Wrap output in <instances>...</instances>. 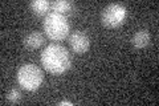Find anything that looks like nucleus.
<instances>
[{"mask_svg": "<svg viewBox=\"0 0 159 106\" xmlns=\"http://www.w3.org/2000/svg\"><path fill=\"white\" fill-rule=\"evenodd\" d=\"M29 7H31L32 12L34 15H37V16H44V15H47L49 8H51V3L47 2V0H33V2L29 4Z\"/></svg>", "mask_w": 159, "mask_h": 106, "instance_id": "obj_8", "label": "nucleus"}, {"mask_svg": "<svg viewBox=\"0 0 159 106\" xmlns=\"http://www.w3.org/2000/svg\"><path fill=\"white\" fill-rule=\"evenodd\" d=\"M58 105H60V106H68V105H69V106H72L73 104H72V102H69V101H62V102H60Z\"/></svg>", "mask_w": 159, "mask_h": 106, "instance_id": "obj_11", "label": "nucleus"}, {"mask_svg": "<svg viewBox=\"0 0 159 106\" xmlns=\"http://www.w3.org/2000/svg\"><path fill=\"white\" fill-rule=\"evenodd\" d=\"M127 11L122 4H109L107 7L103 8L101 13V23L106 28H118L119 25L125 23Z\"/></svg>", "mask_w": 159, "mask_h": 106, "instance_id": "obj_4", "label": "nucleus"}, {"mask_svg": "<svg viewBox=\"0 0 159 106\" xmlns=\"http://www.w3.org/2000/svg\"><path fill=\"white\" fill-rule=\"evenodd\" d=\"M24 47L28 49H37L43 45L44 43V36L41 35V32L39 31H33L31 33H28L23 40Z\"/></svg>", "mask_w": 159, "mask_h": 106, "instance_id": "obj_6", "label": "nucleus"}, {"mask_svg": "<svg viewBox=\"0 0 159 106\" xmlns=\"http://www.w3.org/2000/svg\"><path fill=\"white\" fill-rule=\"evenodd\" d=\"M44 81V74L41 69L33 64L23 65L17 72V84L24 90L34 92L37 90Z\"/></svg>", "mask_w": 159, "mask_h": 106, "instance_id": "obj_3", "label": "nucleus"}, {"mask_svg": "<svg viewBox=\"0 0 159 106\" xmlns=\"http://www.w3.org/2000/svg\"><path fill=\"white\" fill-rule=\"evenodd\" d=\"M69 21L68 19L61 13H48L45 20H44V31L47 36L54 40V41H62L69 35Z\"/></svg>", "mask_w": 159, "mask_h": 106, "instance_id": "obj_2", "label": "nucleus"}, {"mask_svg": "<svg viewBox=\"0 0 159 106\" xmlns=\"http://www.w3.org/2000/svg\"><path fill=\"white\" fill-rule=\"evenodd\" d=\"M69 44H70V48L74 53L82 54L90 47V40H89L85 32L74 31L70 33V36H69Z\"/></svg>", "mask_w": 159, "mask_h": 106, "instance_id": "obj_5", "label": "nucleus"}, {"mask_svg": "<svg viewBox=\"0 0 159 106\" xmlns=\"http://www.w3.org/2000/svg\"><path fill=\"white\" fill-rule=\"evenodd\" d=\"M148 43H150V33H148V31H146V29H139V31H137L131 39L133 47L137 49L146 48Z\"/></svg>", "mask_w": 159, "mask_h": 106, "instance_id": "obj_7", "label": "nucleus"}, {"mask_svg": "<svg viewBox=\"0 0 159 106\" xmlns=\"http://www.w3.org/2000/svg\"><path fill=\"white\" fill-rule=\"evenodd\" d=\"M41 64L44 69L51 74H62L70 68L72 58L69 50L58 44H52L43 50Z\"/></svg>", "mask_w": 159, "mask_h": 106, "instance_id": "obj_1", "label": "nucleus"}, {"mask_svg": "<svg viewBox=\"0 0 159 106\" xmlns=\"http://www.w3.org/2000/svg\"><path fill=\"white\" fill-rule=\"evenodd\" d=\"M51 8L53 12L56 13H69L73 9V4L70 2H66V0H56V2L51 3Z\"/></svg>", "mask_w": 159, "mask_h": 106, "instance_id": "obj_9", "label": "nucleus"}, {"mask_svg": "<svg viewBox=\"0 0 159 106\" xmlns=\"http://www.w3.org/2000/svg\"><path fill=\"white\" fill-rule=\"evenodd\" d=\"M6 98H7L8 102L17 104V102H20V99H21V94H20L19 90L12 89V90H9V92H8V94L6 95Z\"/></svg>", "mask_w": 159, "mask_h": 106, "instance_id": "obj_10", "label": "nucleus"}]
</instances>
